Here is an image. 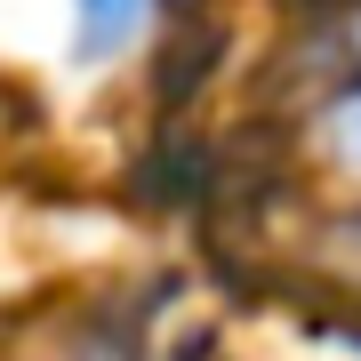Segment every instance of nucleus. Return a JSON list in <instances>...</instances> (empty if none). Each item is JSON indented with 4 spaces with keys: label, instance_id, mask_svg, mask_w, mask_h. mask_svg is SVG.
<instances>
[{
    "label": "nucleus",
    "instance_id": "nucleus-1",
    "mask_svg": "<svg viewBox=\"0 0 361 361\" xmlns=\"http://www.w3.org/2000/svg\"><path fill=\"white\" fill-rule=\"evenodd\" d=\"M169 0H65V56L80 73L121 65L129 49H145Z\"/></svg>",
    "mask_w": 361,
    "mask_h": 361
},
{
    "label": "nucleus",
    "instance_id": "nucleus-2",
    "mask_svg": "<svg viewBox=\"0 0 361 361\" xmlns=\"http://www.w3.org/2000/svg\"><path fill=\"white\" fill-rule=\"evenodd\" d=\"M322 145H329L337 169L361 177V16H353V40H345V73L322 97Z\"/></svg>",
    "mask_w": 361,
    "mask_h": 361
}]
</instances>
